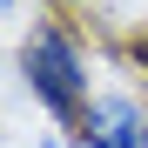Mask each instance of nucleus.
<instances>
[{
	"mask_svg": "<svg viewBox=\"0 0 148 148\" xmlns=\"http://www.w3.org/2000/svg\"><path fill=\"white\" fill-rule=\"evenodd\" d=\"M20 81H27V94L61 121V128L81 135V121H88V54H81V40H74L61 20H40V27L20 40Z\"/></svg>",
	"mask_w": 148,
	"mask_h": 148,
	"instance_id": "1",
	"label": "nucleus"
},
{
	"mask_svg": "<svg viewBox=\"0 0 148 148\" xmlns=\"http://www.w3.org/2000/svg\"><path fill=\"white\" fill-rule=\"evenodd\" d=\"M141 121H148V108L135 101V94H94L88 101V121H81V141L88 148H141Z\"/></svg>",
	"mask_w": 148,
	"mask_h": 148,
	"instance_id": "2",
	"label": "nucleus"
},
{
	"mask_svg": "<svg viewBox=\"0 0 148 148\" xmlns=\"http://www.w3.org/2000/svg\"><path fill=\"white\" fill-rule=\"evenodd\" d=\"M61 7H88V0H61Z\"/></svg>",
	"mask_w": 148,
	"mask_h": 148,
	"instance_id": "5",
	"label": "nucleus"
},
{
	"mask_svg": "<svg viewBox=\"0 0 148 148\" xmlns=\"http://www.w3.org/2000/svg\"><path fill=\"white\" fill-rule=\"evenodd\" d=\"M135 54H141V61H148V34H141V40H135Z\"/></svg>",
	"mask_w": 148,
	"mask_h": 148,
	"instance_id": "3",
	"label": "nucleus"
},
{
	"mask_svg": "<svg viewBox=\"0 0 148 148\" xmlns=\"http://www.w3.org/2000/svg\"><path fill=\"white\" fill-rule=\"evenodd\" d=\"M7 7H14V0H0V14H7Z\"/></svg>",
	"mask_w": 148,
	"mask_h": 148,
	"instance_id": "7",
	"label": "nucleus"
},
{
	"mask_svg": "<svg viewBox=\"0 0 148 148\" xmlns=\"http://www.w3.org/2000/svg\"><path fill=\"white\" fill-rule=\"evenodd\" d=\"M141 148H148V121H141Z\"/></svg>",
	"mask_w": 148,
	"mask_h": 148,
	"instance_id": "6",
	"label": "nucleus"
},
{
	"mask_svg": "<svg viewBox=\"0 0 148 148\" xmlns=\"http://www.w3.org/2000/svg\"><path fill=\"white\" fill-rule=\"evenodd\" d=\"M34 148H61V141H54V135H47V141H34Z\"/></svg>",
	"mask_w": 148,
	"mask_h": 148,
	"instance_id": "4",
	"label": "nucleus"
}]
</instances>
